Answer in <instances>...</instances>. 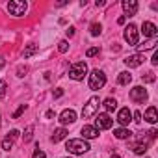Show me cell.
<instances>
[{
  "label": "cell",
  "mask_w": 158,
  "mask_h": 158,
  "mask_svg": "<svg viewBox=\"0 0 158 158\" xmlns=\"http://www.w3.org/2000/svg\"><path fill=\"white\" fill-rule=\"evenodd\" d=\"M65 149H67V152H71V154H84V152H88L91 147H89V143H88L86 139L74 138V139H69V141L65 143Z\"/></svg>",
  "instance_id": "obj_1"
},
{
  "label": "cell",
  "mask_w": 158,
  "mask_h": 158,
  "mask_svg": "<svg viewBox=\"0 0 158 158\" xmlns=\"http://www.w3.org/2000/svg\"><path fill=\"white\" fill-rule=\"evenodd\" d=\"M104 84H106V74L101 69H93L89 74V89H93V91L102 89Z\"/></svg>",
  "instance_id": "obj_2"
},
{
  "label": "cell",
  "mask_w": 158,
  "mask_h": 158,
  "mask_svg": "<svg viewBox=\"0 0 158 158\" xmlns=\"http://www.w3.org/2000/svg\"><path fill=\"white\" fill-rule=\"evenodd\" d=\"M88 74V65L86 61H76L71 65L69 69V78H73V80H84V76Z\"/></svg>",
  "instance_id": "obj_3"
},
{
  "label": "cell",
  "mask_w": 158,
  "mask_h": 158,
  "mask_svg": "<svg viewBox=\"0 0 158 158\" xmlns=\"http://www.w3.org/2000/svg\"><path fill=\"white\" fill-rule=\"evenodd\" d=\"M26 8H28V4L24 2V0H11V2L8 4V11L13 17H23Z\"/></svg>",
  "instance_id": "obj_4"
},
{
  "label": "cell",
  "mask_w": 158,
  "mask_h": 158,
  "mask_svg": "<svg viewBox=\"0 0 158 158\" xmlns=\"http://www.w3.org/2000/svg\"><path fill=\"white\" fill-rule=\"evenodd\" d=\"M99 97H91L86 104H84V110H82V117L84 119H89V117H93L95 114H97V110H99Z\"/></svg>",
  "instance_id": "obj_5"
},
{
  "label": "cell",
  "mask_w": 158,
  "mask_h": 158,
  "mask_svg": "<svg viewBox=\"0 0 158 158\" xmlns=\"http://www.w3.org/2000/svg\"><path fill=\"white\" fill-rule=\"evenodd\" d=\"M123 37H125V41H127L128 45L136 47V45H138V26H136V24H128V26L125 28V32H123Z\"/></svg>",
  "instance_id": "obj_6"
},
{
  "label": "cell",
  "mask_w": 158,
  "mask_h": 158,
  "mask_svg": "<svg viewBox=\"0 0 158 158\" xmlns=\"http://www.w3.org/2000/svg\"><path fill=\"white\" fill-rule=\"evenodd\" d=\"M114 125V119L108 115V114H99L97 119H95V128L97 130H106V128H112Z\"/></svg>",
  "instance_id": "obj_7"
},
{
  "label": "cell",
  "mask_w": 158,
  "mask_h": 158,
  "mask_svg": "<svg viewBox=\"0 0 158 158\" xmlns=\"http://www.w3.org/2000/svg\"><path fill=\"white\" fill-rule=\"evenodd\" d=\"M130 99H132L134 102H145V101L149 99V93H147V89H145V88L136 86V88H132V89H130Z\"/></svg>",
  "instance_id": "obj_8"
},
{
  "label": "cell",
  "mask_w": 158,
  "mask_h": 158,
  "mask_svg": "<svg viewBox=\"0 0 158 158\" xmlns=\"http://www.w3.org/2000/svg\"><path fill=\"white\" fill-rule=\"evenodd\" d=\"M145 60H147V58H145V56H143V52H141V54H132V56H127L123 61H125V65H127V67H132V69H134V67H139Z\"/></svg>",
  "instance_id": "obj_9"
},
{
  "label": "cell",
  "mask_w": 158,
  "mask_h": 158,
  "mask_svg": "<svg viewBox=\"0 0 158 158\" xmlns=\"http://www.w3.org/2000/svg\"><path fill=\"white\" fill-rule=\"evenodd\" d=\"M61 125H73L74 121H76V112L74 110H71V108H67V110H63L61 114H60V119H58Z\"/></svg>",
  "instance_id": "obj_10"
},
{
  "label": "cell",
  "mask_w": 158,
  "mask_h": 158,
  "mask_svg": "<svg viewBox=\"0 0 158 158\" xmlns=\"http://www.w3.org/2000/svg\"><path fill=\"white\" fill-rule=\"evenodd\" d=\"M121 6H123L125 17H132V15H136V11H138V2H136V0H123Z\"/></svg>",
  "instance_id": "obj_11"
},
{
  "label": "cell",
  "mask_w": 158,
  "mask_h": 158,
  "mask_svg": "<svg viewBox=\"0 0 158 158\" xmlns=\"http://www.w3.org/2000/svg\"><path fill=\"white\" fill-rule=\"evenodd\" d=\"M141 32H143V37H149V39H154L158 35V28L152 23H143L141 24Z\"/></svg>",
  "instance_id": "obj_12"
},
{
  "label": "cell",
  "mask_w": 158,
  "mask_h": 158,
  "mask_svg": "<svg viewBox=\"0 0 158 158\" xmlns=\"http://www.w3.org/2000/svg\"><path fill=\"white\" fill-rule=\"evenodd\" d=\"M130 121H132V112H130L128 108H121V110L117 112V123H119L121 127H127Z\"/></svg>",
  "instance_id": "obj_13"
},
{
  "label": "cell",
  "mask_w": 158,
  "mask_h": 158,
  "mask_svg": "<svg viewBox=\"0 0 158 158\" xmlns=\"http://www.w3.org/2000/svg\"><path fill=\"white\" fill-rule=\"evenodd\" d=\"M99 136V130L91 125H84L82 127V139H93Z\"/></svg>",
  "instance_id": "obj_14"
},
{
  "label": "cell",
  "mask_w": 158,
  "mask_h": 158,
  "mask_svg": "<svg viewBox=\"0 0 158 158\" xmlns=\"http://www.w3.org/2000/svg\"><path fill=\"white\" fill-rule=\"evenodd\" d=\"M67 134H69V132H67V128L60 127V128H56V130H54V134H52V138H50V139H52L54 143H58V141L65 139V138H67Z\"/></svg>",
  "instance_id": "obj_15"
},
{
  "label": "cell",
  "mask_w": 158,
  "mask_h": 158,
  "mask_svg": "<svg viewBox=\"0 0 158 158\" xmlns=\"http://www.w3.org/2000/svg\"><path fill=\"white\" fill-rule=\"evenodd\" d=\"M130 82H132V74H130L128 71L119 73V76H117V84H119V86H128Z\"/></svg>",
  "instance_id": "obj_16"
},
{
  "label": "cell",
  "mask_w": 158,
  "mask_h": 158,
  "mask_svg": "<svg viewBox=\"0 0 158 158\" xmlns=\"http://www.w3.org/2000/svg\"><path fill=\"white\" fill-rule=\"evenodd\" d=\"M145 119H147L151 125H154V123L158 121V112H156L154 106H149V108H147V112H145Z\"/></svg>",
  "instance_id": "obj_17"
},
{
  "label": "cell",
  "mask_w": 158,
  "mask_h": 158,
  "mask_svg": "<svg viewBox=\"0 0 158 158\" xmlns=\"http://www.w3.org/2000/svg\"><path fill=\"white\" fill-rule=\"evenodd\" d=\"M114 136H115L117 139H128V138L132 136V132H130L128 128L121 127V128H115V130H114Z\"/></svg>",
  "instance_id": "obj_18"
},
{
  "label": "cell",
  "mask_w": 158,
  "mask_h": 158,
  "mask_svg": "<svg viewBox=\"0 0 158 158\" xmlns=\"http://www.w3.org/2000/svg\"><path fill=\"white\" fill-rule=\"evenodd\" d=\"M147 149H149V141H138L134 147H132V151L136 152V154H143V152H147Z\"/></svg>",
  "instance_id": "obj_19"
},
{
  "label": "cell",
  "mask_w": 158,
  "mask_h": 158,
  "mask_svg": "<svg viewBox=\"0 0 158 158\" xmlns=\"http://www.w3.org/2000/svg\"><path fill=\"white\" fill-rule=\"evenodd\" d=\"M37 50H39V47H37V45H34V43H32V45H28V47L24 48V52H23V56H24V60H28V58H32V56H34V54H35Z\"/></svg>",
  "instance_id": "obj_20"
},
{
  "label": "cell",
  "mask_w": 158,
  "mask_h": 158,
  "mask_svg": "<svg viewBox=\"0 0 158 158\" xmlns=\"http://www.w3.org/2000/svg\"><path fill=\"white\" fill-rule=\"evenodd\" d=\"M102 106L106 108V112H114V110L117 108V101H115V99H112V97H108V99H104Z\"/></svg>",
  "instance_id": "obj_21"
},
{
  "label": "cell",
  "mask_w": 158,
  "mask_h": 158,
  "mask_svg": "<svg viewBox=\"0 0 158 158\" xmlns=\"http://www.w3.org/2000/svg\"><path fill=\"white\" fill-rule=\"evenodd\" d=\"M156 41H158V39L154 37V39H149V41H145L143 45H136V47H138L139 50H151V48H154V45H156Z\"/></svg>",
  "instance_id": "obj_22"
},
{
  "label": "cell",
  "mask_w": 158,
  "mask_h": 158,
  "mask_svg": "<svg viewBox=\"0 0 158 158\" xmlns=\"http://www.w3.org/2000/svg\"><path fill=\"white\" fill-rule=\"evenodd\" d=\"M32 138H34V125H28L23 134V139H24V143H28V141H32Z\"/></svg>",
  "instance_id": "obj_23"
},
{
  "label": "cell",
  "mask_w": 158,
  "mask_h": 158,
  "mask_svg": "<svg viewBox=\"0 0 158 158\" xmlns=\"http://www.w3.org/2000/svg\"><path fill=\"white\" fill-rule=\"evenodd\" d=\"M101 32H102V26H101L99 23H93V24L89 26V34H91L93 37H97V35H101Z\"/></svg>",
  "instance_id": "obj_24"
},
{
  "label": "cell",
  "mask_w": 158,
  "mask_h": 158,
  "mask_svg": "<svg viewBox=\"0 0 158 158\" xmlns=\"http://www.w3.org/2000/svg\"><path fill=\"white\" fill-rule=\"evenodd\" d=\"M11 147H13V138L6 136V138L2 139V149H4V151H10Z\"/></svg>",
  "instance_id": "obj_25"
},
{
  "label": "cell",
  "mask_w": 158,
  "mask_h": 158,
  "mask_svg": "<svg viewBox=\"0 0 158 158\" xmlns=\"http://www.w3.org/2000/svg\"><path fill=\"white\" fill-rule=\"evenodd\" d=\"M58 50H60L61 54H65V52L69 50V43H67L65 39H63V41H60V43H58Z\"/></svg>",
  "instance_id": "obj_26"
},
{
  "label": "cell",
  "mask_w": 158,
  "mask_h": 158,
  "mask_svg": "<svg viewBox=\"0 0 158 158\" xmlns=\"http://www.w3.org/2000/svg\"><path fill=\"white\" fill-rule=\"evenodd\" d=\"M99 52H101V48H99V47H91V48H88L86 56H88V58H93V56H97Z\"/></svg>",
  "instance_id": "obj_27"
},
{
  "label": "cell",
  "mask_w": 158,
  "mask_h": 158,
  "mask_svg": "<svg viewBox=\"0 0 158 158\" xmlns=\"http://www.w3.org/2000/svg\"><path fill=\"white\" fill-rule=\"evenodd\" d=\"M24 110H26V104H21V106L17 108V112H15V114H13L11 117H13V119H19V117H21V115L24 114Z\"/></svg>",
  "instance_id": "obj_28"
},
{
  "label": "cell",
  "mask_w": 158,
  "mask_h": 158,
  "mask_svg": "<svg viewBox=\"0 0 158 158\" xmlns=\"http://www.w3.org/2000/svg\"><path fill=\"white\" fill-rule=\"evenodd\" d=\"M141 78H143V82H147V84H152V82L156 80L152 73H147V74H145V76H141Z\"/></svg>",
  "instance_id": "obj_29"
},
{
  "label": "cell",
  "mask_w": 158,
  "mask_h": 158,
  "mask_svg": "<svg viewBox=\"0 0 158 158\" xmlns=\"http://www.w3.org/2000/svg\"><path fill=\"white\" fill-rule=\"evenodd\" d=\"M6 89H8V84H6L4 80H0V99H4V95H6Z\"/></svg>",
  "instance_id": "obj_30"
},
{
  "label": "cell",
  "mask_w": 158,
  "mask_h": 158,
  "mask_svg": "<svg viewBox=\"0 0 158 158\" xmlns=\"http://www.w3.org/2000/svg\"><path fill=\"white\" fill-rule=\"evenodd\" d=\"M32 158H47V154H45V152H43V151H41V149L37 147V149L34 151V154H32Z\"/></svg>",
  "instance_id": "obj_31"
},
{
  "label": "cell",
  "mask_w": 158,
  "mask_h": 158,
  "mask_svg": "<svg viewBox=\"0 0 158 158\" xmlns=\"http://www.w3.org/2000/svg\"><path fill=\"white\" fill-rule=\"evenodd\" d=\"M52 97H54V99H60V97H63V89H61V88L54 89V91H52Z\"/></svg>",
  "instance_id": "obj_32"
},
{
  "label": "cell",
  "mask_w": 158,
  "mask_h": 158,
  "mask_svg": "<svg viewBox=\"0 0 158 158\" xmlns=\"http://www.w3.org/2000/svg\"><path fill=\"white\" fill-rule=\"evenodd\" d=\"M132 117H134L132 121H136V123H141V112H134V114H132Z\"/></svg>",
  "instance_id": "obj_33"
},
{
  "label": "cell",
  "mask_w": 158,
  "mask_h": 158,
  "mask_svg": "<svg viewBox=\"0 0 158 158\" xmlns=\"http://www.w3.org/2000/svg\"><path fill=\"white\" fill-rule=\"evenodd\" d=\"M151 63H152V65H158V50H154V54H152V58H151Z\"/></svg>",
  "instance_id": "obj_34"
},
{
  "label": "cell",
  "mask_w": 158,
  "mask_h": 158,
  "mask_svg": "<svg viewBox=\"0 0 158 158\" xmlns=\"http://www.w3.org/2000/svg\"><path fill=\"white\" fill-rule=\"evenodd\" d=\"M147 134H149V138H151V139H154V138L158 136V130H156V128H151V130H149Z\"/></svg>",
  "instance_id": "obj_35"
},
{
  "label": "cell",
  "mask_w": 158,
  "mask_h": 158,
  "mask_svg": "<svg viewBox=\"0 0 158 158\" xmlns=\"http://www.w3.org/2000/svg\"><path fill=\"white\" fill-rule=\"evenodd\" d=\"M65 32H67V37H73V35H74V26H69Z\"/></svg>",
  "instance_id": "obj_36"
},
{
  "label": "cell",
  "mask_w": 158,
  "mask_h": 158,
  "mask_svg": "<svg viewBox=\"0 0 158 158\" xmlns=\"http://www.w3.org/2000/svg\"><path fill=\"white\" fill-rule=\"evenodd\" d=\"M54 115H56V114H54V110H47V112H45V117H47V119H52Z\"/></svg>",
  "instance_id": "obj_37"
},
{
  "label": "cell",
  "mask_w": 158,
  "mask_h": 158,
  "mask_svg": "<svg viewBox=\"0 0 158 158\" xmlns=\"http://www.w3.org/2000/svg\"><path fill=\"white\" fill-rule=\"evenodd\" d=\"M24 73H26V67H19L17 69V76H24Z\"/></svg>",
  "instance_id": "obj_38"
},
{
  "label": "cell",
  "mask_w": 158,
  "mask_h": 158,
  "mask_svg": "<svg viewBox=\"0 0 158 158\" xmlns=\"http://www.w3.org/2000/svg\"><path fill=\"white\" fill-rule=\"evenodd\" d=\"M4 65H6V58L0 56V69H4Z\"/></svg>",
  "instance_id": "obj_39"
},
{
  "label": "cell",
  "mask_w": 158,
  "mask_h": 158,
  "mask_svg": "<svg viewBox=\"0 0 158 158\" xmlns=\"http://www.w3.org/2000/svg\"><path fill=\"white\" fill-rule=\"evenodd\" d=\"M125 21H127V17L123 15V17H119V19H117V24H125Z\"/></svg>",
  "instance_id": "obj_40"
},
{
  "label": "cell",
  "mask_w": 158,
  "mask_h": 158,
  "mask_svg": "<svg viewBox=\"0 0 158 158\" xmlns=\"http://www.w3.org/2000/svg\"><path fill=\"white\" fill-rule=\"evenodd\" d=\"M95 4H97V8H101V6H104V0H97Z\"/></svg>",
  "instance_id": "obj_41"
},
{
  "label": "cell",
  "mask_w": 158,
  "mask_h": 158,
  "mask_svg": "<svg viewBox=\"0 0 158 158\" xmlns=\"http://www.w3.org/2000/svg\"><path fill=\"white\" fill-rule=\"evenodd\" d=\"M110 158H121V156H117V154H114V156H110Z\"/></svg>",
  "instance_id": "obj_42"
}]
</instances>
